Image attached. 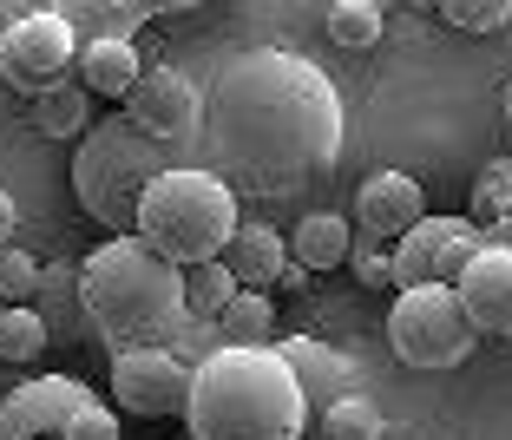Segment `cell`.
Masks as SVG:
<instances>
[{
  "mask_svg": "<svg viewBox=\"0 0 512 440\" xmlns=\"http://www.w3.org/2000/svg\"><path fill=\"white\" fill-rule=\"evenodd\" d=\"M204 132L230 191L289 198L335 171L348 112L322 66L283 46H250L204 92Z\"/></svg>",
  "mask_w": 512,
  "mask_h": 440,
  "instance_id": "obj_1",
  "label": "cell"
},
{
  "mask_svg": "<svg viewBox=\"0 0 512 440\" xmlns=\"http://www.w3.org/2000/svg\"><path fill=\"white\" fill-rule=\"evenodd\" d=\"M79 296H86V322L99 329L112 355L132 349H171L191 329V303H184V270L165 263L145 237H106L79 270Z\"/></svg>",
  "mask_w": 512,
  "mask_h": 440,
  "instance_id": "obj_2",
  "label": "cell"
},
{
  "mask_svg": "<svg viewBox=\"0 0 512 440\" xmlns=\"http://www.w3.org/2000/svg\"><path fill=\"white\" fill-rule=\"evenodd\" d=\"M184 427L191 440H302L309 401L276 349H211L197 362Z\"/></svg>",
  "mask_w": 512,
  "mask_h": 440,
  "instance_id": "obj_3",
  "label": "cell"
},
{
  "mask_svg": "<svg viewBox=\"0 0 512 440\" xmlns=\"http://www.w3.org/2000/svg\"><path fill=\"white\" fill-rule=\"evenodd\" d=\"M165 145L151 132H138L132 112H112L99 119L73 152V198L92 224H106L112 237H138V211H145V191L165 178Z\"/></svg>",
  "mask_w": 512,
  "mask_h": 440,
  "instance_id": "obj_4",
  "label": "cell"
},
{
  "mask_svg": "<svg viewBox=\"0 0 512 440\" xmlns=\"http://www.w3.org/2000/svg\"><path fill=\"white\" fill-rule=\"evenodd\" d=\"M237 230H243L237 224V191L217 171H191V165H171L145 191V211H138V237L165 263H178V270L224 263Z\"/></svg>",
  "mask_w": 512,
  "mask_h": 440,
  "instance_id": "obj_5",
  "label": "cell"
},
{
  "mask_svg": "<svg viewBox=\"0 0 512 440\" xmlns=\"http://www.w3.org/2000/svg\"><path fill=\"white\" fill-rule=\"evenodd\" d=\"M388 342L407 368H460L480 349V329H473L460 289L427 283V289H401L388 309Z\"/></svg>",
  "mask_w": 512,
  "mask_h": 440,
  "instance_id": "obj_6",
  "label": "cell"
},
{
  "mask_svg": "<svg viewBox=\"0 0 512 440\" xmlns=\"http://www.w3.org/2000/svg\"><path fill=\"white\" fill-rule=\"evenodd\" d=\"M86 46L73 40V20L66 14H20V20H7L0 27V73L14 79L20 92H53V86H66V66L79 60Z\"/></svg>",
  "mask_w": 512,
  "mask_h": 440,
  "instance_id": "obj_7",
  "label": "cell"
},
{
  "mask_svg": "<svg viewBox=\"0 0 512 440\" xmlns=\"http://www.w3.org/2000/svg\"><path fill=\"white\" fill-rule=\"evenodd\" d=\"M486 250V230L473 217H427L421 230H407L394 243V296L401 289H427V283H447L460 289L467 263Z\"/></svg>",
  "mask_w": 512,
  "mask_h": 440,
  "instance_id": "obj_8",
  "label": "cell"
},
{
  "mask_svg": "<svg viewBox=\"0 0 512 440\" xmlns=\"http://www.w3.org/2000/svg\"><path fill=\"white\" fill-rule=\"evenodd\" d=\"M92 408H99V395H92L86 381L33 375L0 401V440H66Z\"/></svg>",
  "mask_w": 512,
  "mask_h": 440,
  "instance_id": "obj_9",
  "label": "cell"
},
{
  "mask_svg": "<svg viewBox=\"0 0 512 440\" xmlns=\"http://www.w3.org/2000/svg\"><path fill=\"white\" fill-rule=\"evenodd\" d=\"M191 381L197 368H184L178 349H132L112 355V401L138 421H171L191 408Z\"/></svg>",
  "mask_w": 512,
  "mask_h": 440,
  "instance_id": "obj_10",
  "label": "cell"
},
{
  "mask_svg": "<svg viewBox=\"0 0 512 440\" xmlns=\"http://www.w3.org/2000/svg\"><path fill=\"white\" fill-rule=\"evenodd\" d=\"M125 112H132L138 132H151L158 145H165V138H184L197 119H204V92H197L191 73H178V66H145V79L132 86Z\"/></svg>",
  "mask_w": 512,
  "mask_h": 440,
  "instance_id": "obj_11",
  "label": "cell"
},
{
  "mask_svg": "<svg viewBox=\"0 0 512 440\" xmlns=\"http://www.w3.org/2000/svg\"><path fill=\"white\" fill-rule=\"evenodd\" d=\"M427 224V191L407 171H375V178L355 191V230L375 243H401L407 230Z\"/></svg>",
  "mask_w": 512,
  "mask_h": 440,
  "instance_id": "obj_12",
  "label": "cell"
},
{
  "mask_svg": "<svg viewBox=\"0 0 512 440\" xmlns=\"http://www.w3.org/2000/svg\"><path fill=\"white\" fill-rule=\"evenodd\" d=\"M276 355L289 362V375H296L309 414H329L335 401L348 395V362H342V349H329V342H316V335H276Z\"/></svg>",
  "mask_w": 512,
  "mask_h": 440,
  "instance_id": "obj_13",
  "label": "cell"
},
{
  "mask_svg": "<svg viewBox=\"0 0 512 440\" xmlns=\"http://www.w3.org/2000/svg\"><path fill=\"white\" fill-rule=\"evenodd\" d=\"M460 303H467L480 335H512V250H480L460 276Z\"/></svg>",
  "mask_w": 512,
  "mask_h": 440,
  "instance_id": "obj_14",
  "label": "cell"
},
{
  "mask_svg": "<svg viewBox=\"0 0 512 440\" xmlns=\"http://www.w3.org/2000/svg\"><path fill=\"white\" fill-rule=\"evenodd\" d=\"M224 263H230V276H237L243 289H263V296H270V283H289V270H296L283 230H270V224H243L237 237H230Z\"/></svg>",
  "mask_w": 512,
  "mask_h": 440,
  "instance_id": "obj_15",
  "label": "cell"
},
{
  "mask_svg": "<svg viewBox=\"0 0 512 440\" xmlns=\"http://www.w3.org/2000/svg\"><path fill=\"white\" fill-rule=\"evenodd\" d=\"M138 79H145V66H138L132 33H99V40H86V53H79V86L86 92H99V99H132Z\"/></svg>",
  "mask_w": 512,
  "mask_h": 440,
  "instance_id": "obj_16",
  "label": "cell"
},
{
  "mask_svg": "<svg viewBox=\"0 0 512 440\" xmlns=\"http://www.w3.org/2000/svg\"><path fill=\"white\" fill-rule=\"evenodd\" d=\"M289 257L302 263V270H342L348 257H355V224H348L342 211H309L296 224V237H289Z\"/></svg>",
  "mask_w": 512,
  "mask_h": 440,
  "instance_id": "obj_17",
  "label": "cell"
},
{
  "mask_svg": "<svg viewBox=\"0 0 512 440\" xmlns=\"http://www.w3.org/2000/svg\"><path fill=\"white\" fill-rule=\"evenodd\" d=\"M217 349H276V303L263 289H243L217 322Z\"/></svg>",
  "mask_w": 512,
  "mask_h": 440,
  "instance_id": "obj_18",
  "label": "cell"
},
{
  "mask_svg": "<svg viewBox=\"0 0 512 440\" xmlns=\"http://www.w3.org/2000/svg\"><path fill=\"white\" fill-rule=\"evenodd\" d=\"M243 296V283L230 276V263H197L184 270V303H191V322H224V309Z\"/></svg>",
  "mask_w": 512,
  "mask_h": 440,
  "instance_id": "obj_19",
  "label": "cell"
},
{
  "mask_svg": "<svg viewBox=\"0 0 512 440\" xmlns=\"http://www.w3.org/2000/svg\"><path fill=\"white\" fill-rule=\"evenodd\" d=\"M33 132H46V138H79V132H92V106L79 99V86L40 92V99H33Z\"/></svg>",
  "mask_w": 512,
  "mask_h": 440,
  "instance_id": "obj_20",
  "label": "cell"
},
{
  "mask_svg": "<svg viewBox=\"0 0 512 440\" xmlns=\"http://www.w3.org/2000/svg\"><path fill=\"white\" fill-rule=\"evenodd\" d=\"M46 342H53V329H46L40 309H0V362H40Z\"/></svg>",
  "mask_w": 512,
  "mask_h": 440,
  "instance_id": "obj_21",
  "label": "cell"
},
{
  "mask_svg": "<svg viewBox=\"0 0 512 440\" xmlns=\"http://www.w3.org/2000/svg\"><path fill=\"white\" fill-rule=\"evenodd\" d=\"M329 40L342 53H368L381 40V7L375 0H335L329 7Z\"/></svg>",
  "mask_w": 512,
  "mask_h": 440,
  "instance_id": "obj_22",
  "label": "cell"
},
{
  "mask_svg": "<svg viewBox=\"0 0 512 440\" xmlns=\"http://www.w3.org/2000/svg\"><path fill=\"white\" fill-rule=\"evenodd\" d=\"M381 408L368 395H342L329 414H322V440H381Z\"/></svg>",
  "mask_w": 512,
  "mask_h": 440,
  "instance_id": "obj_23",
  "label": "cell"
},
{
  "mask_svg": "<svg viewBox=\"0 0 512 440\" xmlns=\"http://www.w3.org/2000/svg\"><path fill=\"white\" fill-rule=\"evenodd\" d=\"M33 289H40V257L20 250V243H7L0 250V309H27Z\"/></svg>",
  "mask_w": 512,
  "mask_h": 440,
  "instance_id": "obj_24",
  "label": "cell"
},
{
  "mask_svg": "<svg viewBox=\"0 0 512 440\" xmlns=\"http://www.w3.org/2000/svg\"><path fill=\"white\" fill-rule=\"evenodd\" d=\"M440 20L460 33H499V27H512V0H447Z\"/></svg>",
  "mask_w": 512,
  "mask_h": 440,
  "instance_id": "obj_25",
  "label": "cell"
},
{
  "mask_svg": "<svg viewBox=\"0 0 512 440\" xmlns=\"http://www.w3.org/2000/svg\"><path fill=\"white\" fill-rule=\"evenodd\" d=\"M355 276H362L368 289H394V243H375V237H362L355 230Z\"/></svg>",
  "mask_w": 512,
  "mask_h": 440,
  "instance_id": "obj_26",
  "label": "cell"
},
{
  "mask_svg": "<svg viewBox=\"0 0 512 440\" xmlns=\"http://www.w3.org/2000/svg\"><path fill=\"white\" fill-rule=\"evenodd\" d=\"M473 211L486 217V224H499V217H512V158L506 165H493L480 184H473Z\"/></svg>",
  "mask_w": 512,
  "mask_h": 440,
  "instance_id": "obj_27",
  "label": "cell"
},
{
  "mask_svg": "<svg viewBox=\"0 0 512 440\" xmlns=\"http://www.w3.org/2000/svg\"><path fill=\"white\" fill-rule=\"evenodd\" d=\"M66 440H119V414H112L106 401H99V408H92V414H86V421H79Z\"/></svg>",
  "mask_w": 512,
  "mask_h": 440,
  "instance_id": "obj_28",
  "label": "cell"
},
{
  "mask_svg": "<svg viewBox=\"0 0 512 440\" xmlns=\"http://www.w3.org/2000/svg\"><path fill=\"white\" fill-rule=\"evenodd\" d=\"M14 198H7V191H0V250H7V243H14Z\"/></svg>",
  "mask_w": 512,
  "mask_h": 440,
  "instance_id": "obj_29",
  "label": "cell"
},
{
  "mask_svg": "<svg viewBox=\"0 0 512 440\" xmlns=\"http://www.w3.org/2000/svg\"><path fill=\"white\" fill-rule=\"evenodd\" d=\"M506 125H512V86H506Z\"/></svg>",
  "mask_w": 512,
  "mask_h": 440,
  "instance_id": "obj_30",
  "label": "cell"
}]
</instances>
